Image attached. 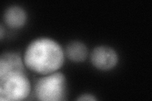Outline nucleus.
I'll list each match as a JSON object with an SVG mask.
<instances>
[{
    "instance_id": "nucleus-5",
    "label": "nucleus",
    "mask_w": 152,
    "mask_h": 101,
    "mask_svg": "<svg viewBox=\"0 0 152 101\" xmlns=\"http://www.w3.org/2000/svg\"><path fill=\"white\" fill-rule=\"evenodd\" d=\"M5 23L12 28L22 27L26 20V14L23 9L18 6L9 7L4 15Z\"/></svg>"
},
{
    "instance_id": "nucleus-2",
    "label": "nucleus",
    "mask_w": 152,
    "mask_h": 101,
    "mask_svg": "<svg viewBox=\"0 0 152 101\" xmlns=\"http://www.w3.org/2000/svg\"><path fill=\"white\" fill-rule=\"evenodd\" d=\"M30 82L24 70H10L0 73V100H21L29 94Z\"/></svg>"
},
{
    "instance_id": "nucleus-7",
    "label": "nucleus",
    "mask_w": 152,
    "mask_h": 101,
    "mask_svg": "<svg viewBox=\"0 0 152 101\" xmlns=\"http://www.w3.org/2000/svg\"><path fill=\"white\" fill-rule=\"evenodd\" d=\"M78 100H96V99L91 94H84L80 95L77 99Z\"/></svg>"
},
{
    "instance_id": "nucleus-4",
    "label": "nucleus",
    "mask_w": 152,
    "mask_h": 101,
    "mask_svg": "<svg viewBox=\"0 0 152 101\" xmlns=\"http://www.w3.org/2000/svg\"><path fill=\"white\" fill-rule=\"evenodd\" d=\"M90 58L94 66L102 70L113 68L118 61L116 52L112 48L104 46L95 47L91 52Z\"/></svg>"
},
{
    "instance_id": "nucleus-6",
    "label": "nucleus",
    "mask_w": 152,
    "mask_h": 101,
    "mask_svg": "<svg viewBox=\"0 0 152 101\" xmlns=\"http://www.w3.org/2000/svg\"><path fill=\"white\" fill-rule=\"evenodd\" d=\"M88 53L86 46L79 41L70 42L65 49V54L68 58L75 62L84 61Z\"/></svg>"
},
{
    "instance_id": "nucleus-1",
    "label": "nucleus",
    "mask_w": 152,
    "mask_h": 101,
    "mask_svg": "<svg viewBox=\"0 0 152 101\" xmlns=\"http://www.w3.org/2000/svg\"><path fill=\"white\" fill-rule=\"evenodd\" d=\"M23 60L28 69L48 75L54 73L62 66L64 54L58 43L49 38H39L28 46Z\"/></svg>"
},
{
    "instance_id": "nucleus-3",
    "label": "nucleus",
    "mask_w": 152,
    "mask_h": 101,
    "mask_svg": "<svg viewBox=\"0 0 152 101\" xmlns=\"http://www.w3.org/2000/svg\"><path fill=\"white\" fill-rule=\"evenodd\" d=\"M38 100L58 101L65 99L66 80L64 75L60 73H52L38 80L35 86Z\"/></svg>"
},
{
    "instance_id": "nucleus-8",
    "label": "nucleus",
    "mask_w": 152,
    "mask_h": 101,
    "mask_svg": "<svg viewBox=\"0 0 152 101\" xmlns=\"http://www.w3.org/2000/svg\"><path fill=\"white\" fill-rule=\"evenodd\" d=\"M3 27L2 25H1V28H0V37H1V39H3Z\"/></svg>"
}]
</instances>
